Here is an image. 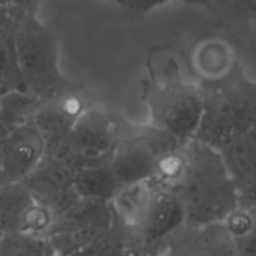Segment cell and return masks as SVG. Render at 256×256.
Instances as JSON below:
<instances>
[{"label": "cell", "mask_w": 256, "mask_h": 256, "mask_svg": "<svg viewBox=\"0 0 256 256\" xmlns=\"http://www.w3.org/2000/svg\"><path fill=\"white\" fill-rule=\"evenodd\" d=\"M184 172L172 188L185 209L186 225L225 222L239 208L236 185L219 150L200 140L185 144Z\"/></svg>", "instance_id": "obj_1"}, {"label": "cell", "mask_w": 256, "mask_h": 256, "mask_svg": "<svg viewBox=\"0 0 256 256\" xmlns=\"http://www.w3.org/2000/svg\"><path fill=\"white\" fill-rule=\"evenodd\" d=\"M202 112L195 139L220 149L256 128V82L235 62L224 76L199 82Z\"/></svg>", "instance_id": "obj_2"}, {"label": "cell", "mask_w": 256, "mask_h": 256, "mask_svg": "<svg viewBox=\"0 0 256 256\" xmlns=\"http://www.w3.org/2000/svg\"><path fill=\"white\" fill-rule=\"evenodd\" d=\"M12 12L25 90L44 100L78 86L60 70L59 38L55 28L38 19L35 10Z\"/></svg>", "instance_id": "obj_3"}, {"label": "cell", "mask_w": 256, "mask_h": 256, "mask_svg": "<svg viewBox=\"0 0 256 256\" xmlns=\"http://www.w3.org/2000/svg\"><path fill=\"white\" fill-rule=\"evenodd\" d=\"M142 99L149 110L150 124L182 140L194 138L202 119V92L199 85L185 80L174 59L166 62L160 79L150 69V78L142 82Z\"/></svg>", "instance_id": "obj_4"}, {"label": "cell", "mask_w": 256, "mask_h": 256, "mask_svg": "<svg viewBox=\"0 0 256 256\" xmlns=\"http://www.w3.org/2000/svg\"><path fill=\"white\" fill-rule=\"evenodd\" d=\"M122 118L92 106L78 119L66 136L78 170L108 164L120 138Z\"/></svg>", "instance_id": "obj_5"}, {"label": "cell", "mask_w": 256, "mask_h": 256, "mask_svg": "<svg viewBox=\"0 0 256 256\" xmlns=\"http://www.w3.org/2000/svg\"><path fill=\"white\" fill-rule=\"evenodd\" d=\"M52 218L22 182L0 180V235L50 232Z\"/></svg>", "instance_id": "obj_6"}, {"label": "cell", "mask_w": 256, "mask_h": 256, "mask_svg": "<svg viewBox=\"0 0 256 256\" xmlns=\"http://www.w3.org/2000/svg\"><path fill=\"white\" fill-rule=\"evenodd\" d=\"M185 224V209L176 192L159 185L146 218L134 236L135 255H159L162 245Z\"/></svg>", "instance_id": "obj_7"}, {"label": "cell", "mask_w": 256, "mask_h": 256, "mask_svg": "<svg viewBox=\"0 0 256 256\" xmlns=\"http://www.w3.org/2000/svg\"><path fill=\"white\" fill-rule=\"evenodd\" d=\"M92 106V98L78 85L58 96L42 100L30 122L44 136L45 142H55L68 136L78 119Z\"/></svg>", "instance_id": "obj_8"}, {"label": "cell", "mask_w": 256, "mask_h": 256, "mask_svg": "<svg viewBox=\"0 0 256 256\" xmlns=\"http://www.w3.org/2000/svg\"><path fill=\"white\" fill-rule=\"evenodd\" d=\"M239 249L224 222L186 225L172 234L160 248L159 255L208 256L236 255Z\"/></svg>", "instance_id": "obj_9"}, {"label": "cell", "mask_w": 256, "mask_h": 256, "mask_svg": "<svg viewBox=\"0 0 256 256\" xmlns=\"http://www.w3.org/2000/svg\"><path fill=\"white\" fill-rule=\"evenodd\" d=\"M45 154V139L32 122L14 130L0 152V180L22 182Z\"/></svg>", "instance_id": "obj_10"}, {"label": "cell", "mask_w": 256, "mask_h": 256, "mask_svg": "<svg viewBox=\"0 0 256 256\" xmlns=\"http://www.w3.org/2000/svg\"><path fill=\"white\" fill-rule=\"evenodd\" d=\"M108 165L119 190L134 182L152 179L156 160L134 136L132 124L122 119L119 142Z\"/></svg>", "instance_id": "obj_11"}, {"label": "cell", "mask_w": 256, "mask_h": 256, "mask_svg": "<svg viewBox=\"0 0 256 256\" xmlns=\"http://www.w3.org/2000/svg\"><path fill=\"white\" fill-rule=\"evenodd\" d=\"M158 188L154 179L142 180L120 188L109 202L114 218L132 232V238L142 228Z\"/></svg>", "instance_id": "obj_12"}, {"label": "cell", "mask_w": 256, "mask_h": 256, "mask_svg": "<svg viewBox=\"0 0 256 256\" xmlns=\"http://www.w3.org/2000/svg\"><path fill=\"white\" fill-rule=\"evenodd\" d=\"M76 170L44 154L36 166L22 180L34 195H44L74 185Z\"/></svg>", "instance_id": "obj_13"}, {"label": "cell", "mask_w": 256, "mask_h": 256, "mask_svg": "<svg viewBox=\"0 0 256 256\" xmlns=\"http://www.w3.org/2000/svg\"><path fill=\"white\" fill-rule=\"evenodd\" d=\"M0 88L2 94L25 90L18 58L14 14L9 22L0 26Z\"/></svg>", "instance_id": "obj_14"}, {"label": "cell", "mask_w": 256, "mask_h": 256, "mask_svg": "<svg viewBox=\"0 0 256 256\" xmlns=\"http://www.w3.org/2000/svg\"><path fill=\"white\" fill-rule=\"evenodd\" d=\"M234 65L235 62H230L229 52L219 40L202 42L192 54V68L199 82L219 79L228 74Z\"/></svg>", "instance_id": "obj_15"}, {"label": "cell", "mask_w": 256, "mask_h": 256, "mask_svg": "<svg viewBox=\"0 0 256 256\" xmlns=\"http://www.w3.org/2000/svg\"><path fill=\"white\" fill-rule=\"evenodd\" d=\"M72 186L82 198L105 202H110L118 192L116 182L108 164L78 170Z\"/></svg>", "instance_id": "obj_16"}, {"label": "cell", "mask_w": 256, "mask_h": 256, "mask_svg": "<svg viewBox=\"0 0 256 256\" xmlns=\"http://www.w3.org/2000/svg\"><path fill=\"white\" fill-rule=\"evenodd\" d=\"M82 255H135L134 238L116 219L92 239Z\"/></svg>", "instance_id": "obj_17"}, {"label": "cell", "mask_w": 256, "mask_h": 256, "mask_svg": "<svg viewBox=\"0 0 256 256\" xmlns=\"http://www.w3.org/2000/svg\"><path fill=\"white\" fill-rule=\"evenodd\" d=\"M0 255L52 256L55 254L48 236L19 232L0 235Z\"/></svg>", "instance_id": "obj_18"}, {"label": "cell", "mask_w": 256, "mask_h": 256, "mask_svg": "<svg viewBox=\"0 0 256 256\" xmlns=\"http://www.w3.org/2000/svg\"><path fill=\"white\" fill-rule=\"evenodd\" d=\"M38 202L52 215V222L72 212L82 199L74 186L65 188L44 195H35Z\"/></svg>", "instance_id": "obj_19"}, {"label": "cell", "mask_w": 256, "mask_h": 256, "mask_svg": "<svg viewBox=\"0 0 256 256\" xmlns=\"http://www.w3.org/2000/svg\"><path fill=\"white\" fill-rule=\"evenodd\" d=\"M115 2L119 4L124 14L129 18H142L154 10L155 8L162 6L168 2H182L205 5V0H115Z\"/></svg>", "instance_id": "obj_20"}, {"label": "cell", "mask_w": 256, "mask_h": 256, "mask_svg": "<svg viewBox=\"0 0 256 256\" xmlns=\"http://www.w3.org/2000/svg\"><path fill=\"white\" fill-rule=\"evenodd\" d=\"M205 5L228 14L256 18V0H205Z\"/></svg>", "instance_id": "obj_21"}, {"label": "cell", "mask_w": 256, "mask_h": 256, "mask_svg": "<svg viewBox=\"0 0 256 256\" xmlns=\"http://www.w3.org/2000/svg\"><path fill=\"white\" fill-rule=\"evenodd\" d=\"M39 0H9V6L14 10H36Z\"/></svg>", "instance_id": "obj_22"}, {"label": "cell", "mask_w": 256, "mask_h": 256, "mask_svg": "<svg viewBox=\"0 0 256 256\" xmlns=\"http://www.w3.org/2000/svg\"><path fill=\"white\" fill-rule=\"evenodd\" d=\"M12 16V12L9 5L0 4V26L4 25L5 22H9Z\"/></svg>", "instance_id": "obj_23"}, {"label": "cell", "mask_w": 256, "mask_h": 256, "mask_svg": "<svg viewBox=\"0 0 256 256\" xmlns=\"http://www.w3.org/2000/svg\"><path fill=\"white\" fill-rule=\"evenodd\" d=\"M0 4H4V5H9V0H0Z\"/></svg>", "instance_id": "obj_24"}, {"label": "cell", "mask_w": 256, "mask_h": 256, "mask_svg": "<svg viewBox=\"0 0 256 256\" xmlns=\"http://www.w3.org/2000/svg\"><path fill=\"white\" fill-rule=\"evenodd\" d=\"M2 88H0V96H2Z\"/></svg>", "instance_id": "obj_25"}]
</instances>
